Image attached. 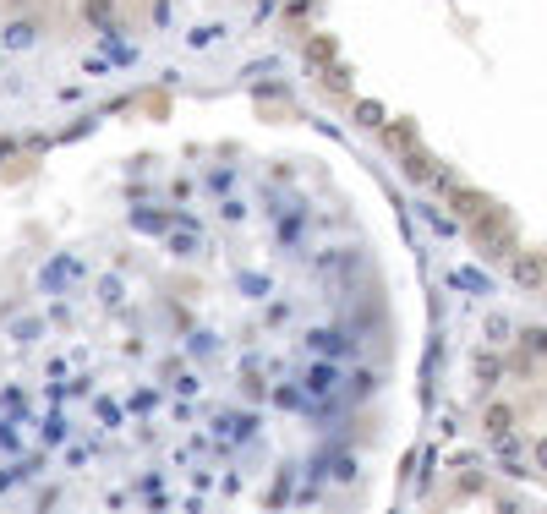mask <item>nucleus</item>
Wrapping results in <instances>:
<instances>
[{"label": "nucleus", "instance_id": "nucleus-1", "mask_svg": "<svg viewBox=\"0 0 547 514\" xmlns=\"http://www.w3.org/2000/svg\"><path fill=\"white\" fill-rule=\"evenodd\" d=\"M83 17H88V28H110V22H115V0H83Z\"/></svg>", "mask_w": 547, "mask_h": 514}, {"label": "nucleus", "instance_id": "nucleus-2", "mask_svg": "<svg viewBox=\"0 0 547 514\" xmlns=\"http://www.w3.org/2000/svg\"><path fill=\"white\" fill-rule=\"evenodd\" d=\"M520 285H542V263H537V257H526V263H520Z\"/></svg>", "mask_w": 547, "mask_h": 514}]
</instances>
